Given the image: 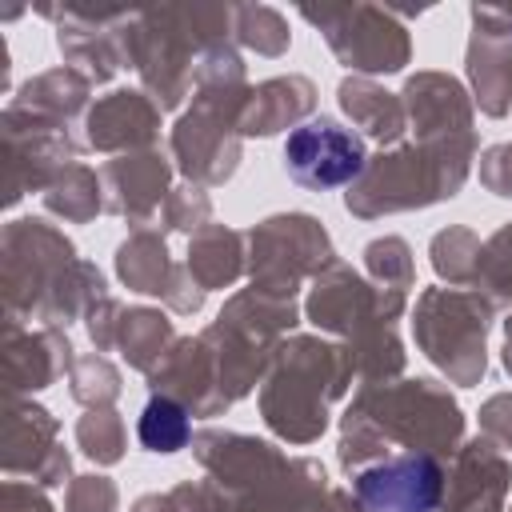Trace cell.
Masks as SVG:
<instances>
[{
	"label": "cell",
	"instance_id": "3",
	"mask_svg": "<svg viewBox=\"0 0 512 512\" xmlns=\"http://www.w3.org/2000/svg\"><path fill=\"white\" fill-rule=\"evenodd\" d=\"M184 436H188V420H184V412L172 400H152L144 408V416H140V440L148 448L172 452V448L184 444Z\"/></svg>",
	"mask_w": 512,
	"mask_h": 512
},
{
	"label": "cell",
	"instance_id": "1",
	"mask_svg": "<svg viewBox=\"0 0 512 512\" xmlns=\"http://www.w3.org/2000/svg\"><path fill=\"white\" fill-rule=\"evenodd\" d=\"M284 160L296 184L304 188H340L364 168V144L336 120H308L300 124L288 144Z\"/></svg>",
	"mask_w": 512,
	"mask_h": 512
},
{
	"label": "cell",
	"instance_id": "2",
	"mask_svg": "<svg viewBox=\"0 0 512 512\" xmlns=\"http://www.w3.org/2000/svg\"><path fill=\"white\" fill-rule=\"evenodd\" d=\"M440 488V472L432 460H396L388 468L360 476V500L368 512H428Z\"/></svg>",
	"mask_w": 512,
	"mask_h": 512
}]
</instances>
